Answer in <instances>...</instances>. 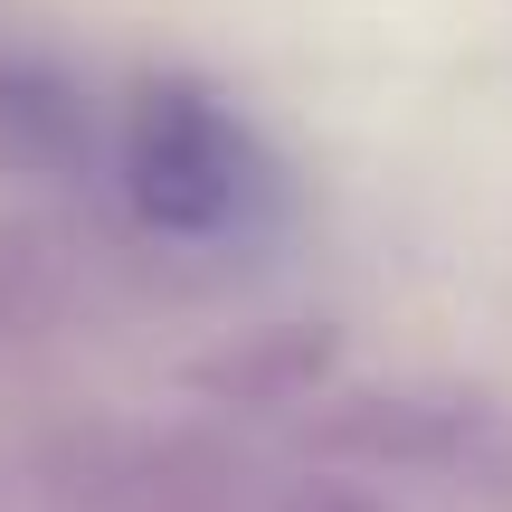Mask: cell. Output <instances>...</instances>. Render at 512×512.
<instances>
[{"label": "cell", "instance_id": "cell-1", "mask_svg": "<svg viewBox=\"0 0 512 512\" xmlns=\"http://www.w3.org/2000/svg\"><path fill=\"white\" fill-rule=\"evenodd\" d=\"M114 181L162 238H247L285 200L256 124L190 76H133L114 105Z\"/></svg>", "mask_w": 512, "mask_h": 512}, {"label": "cell", "instance_id": "cell-3", "mask_svg": "<svg viewBox=\"0 0 512 512\" xmlns=\"http://www.w3.org/2000/svg\"><path fill=\"white\" fill-rule=\"evenodd\" d=\"M38 494L57 512H228L238 484L162 427H67L38 446Z\"/></svg>", "mask_w": 512, "mask_h": 512}, {"label": "cell", "instance_id": "cell-2", "mask_svg": "<svg viewBox=\"0 0 512 512\" xmlns=\"http://www.w3.org/2000/svg\"><path fill=\"white\" fill-rule=\"evenodd\" d=\"M323 446L370 475L456 494L475 512H512V399L494 389H456V380L361 389V399H332Z\"/></svg>", "mask_w": 512, "mask_h": 512}, {"label": "cell", "instance_id": "cell-4", "mask_svg": "<svg viewBox=\"0 0 512 512\" xmlns=\"http://www.w3.org/2000/svg\"><path fill=\"white\" fill-rule=\"evenodd\" d=\"M0 171L19 181L114 171V114L57 48H29V38H0Z\"/></svg>", "mask_w": 512, "mask_h": 512}, {"label": "cell", "instance_id": "cell-5", "mask_svg": "<svg viewBox=\"0 0 512 512\" xmlns=\"http://www.w3.org/2000/svg\"><path fill=\"white\" fill-rule=\"evenodd\" d=\"M275 512H389V503L370 494V484H294Z\"/></svg>", "mask_w": 512, "mask_h": 512}]
</instances>
